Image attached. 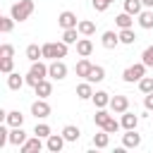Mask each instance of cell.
<instances>
[{
  "label": "cell",
  "mask_w": 153,
  "mask_h": 153,
  "mask_svg": "<svg viewBox=\"0 0 153 153\" xmlns=\"http://www.w3.org/2000/svg\"><path fill=\"white\" fill-rule=\"evenodd\" d=\"M31 12H33V0H19L10 10V14L14 17V22H26L31 17Z\"/></svg>",
  "instance_id": "cell-1"
},
{
  "label": "cell",
  "mask_w": 153,
  "mask_h": 153,
  "mask_svg": "<svg viewBox=\"0 0 153 153\" xmlns=\"http://www.w3.org/2000/svg\"><path fill=\"white\" fill-rule=\"evenodd\" d=\"M43 57H48V60H62V57H67V43L65 41L43 43Z\"/></svg>",
  "instance_id": "cell-2"
},
{
  "label": "cell",
  "mask_w": 153,
  "mask_h": 153,
  "mask_svg": "<svg viewBox=\"0 0 153 153\" xmlns=\"http://www.w3.org/2000/svg\"><path fill=\"white\" fill-rule=\"evenodd\" d=\"M45 76H48V65H43L41 60H36V62H31V69L26 72V84L29 86H36Z\"/></svg>",
  "instance_id": "cell-3"
},
{
  "label": "cell",
  "mask_w": 153,
  "mask_h": 153,
  "mask_svg": "<svg viewBox=\"0 0 153 153\" xmlns=\"http://www.w3.org/2000/svg\"><path fill=\"white\" fill-rule=\"evenodd\" d=\"M141 76H146V65H143V62H139V65H131V67H127V69L122 72V79H124L127 84H131V81H139Z\"/></svg>",
  "instance_id": "cell-4"
},
{
  "label": "cell",
  "mask_w": 153,
  "mask_h": 153,
  "mask_svg": "<svg viewBox=\"0 0 153 153\" xmlns=\"http://www.w3.org/2000/svg\"><path fill=\"white\" fill-rule=\"evenodd\" d=\"M48 76L62 81V79L67 76V65H65L62 60H50V65H48Z\"/></svg>",
  "instance_id": "cell-5"
},
{
  "label": "cell",
  "mask_w": 153,
  "mask_h": 153,
  "mask_svg": "<svg viewBox=\"0 0 153 153\" xmlns=\"http://www.w3.org/2000/svg\"><path fill=\"white\" fill-rule=\"evenodd\" d=\"M31 115H33L36 120H45V117L50 115V105H48V100H45V98L33 100V103H31Z\"/></svg>",
  "instance_id": "cell-6"
},
{
  "label": "cell",
  "mask_w": 153,
  "mask_h": 153,
  "mask_svg": "<svg viewBox=\"0 0 153 153\" xmlns=\"http://www.w3.org/2000/svg\"><path fill=\"white\" fill-rule=\"evenodd\" d=\"M108 108H110L115 115H122V112H127V110H129V98H127V96H112Z\"/></svg>",
  "instance_id": "cell-7"
},
{
  "label": "cell",
  "mask_w": 153,
  "mask_h": 153,
  "mask_svg": "<svg viewBox=\"0 0 153 153\" xmlns=\"http://www.w3.org/2000/svg\"><path fill=\"white\" fill-rule=\"evenodd\" d=\"M38 151H43V141H41V136H36V134L19 146V153H38Z\"/></svg>",
  "instance_id": "cell-8"
},
{
  "label": "cell",
  "mask_w": 153,
  "mask_h": 153,
  "mask_svg": "<svg viewBox=\"0 0 153 153\" xmlns=\"http://www.w3.org/2000/svg\"><path fill=\"white\" fill-rule=\"evenodd\" d=\"M57 24H60L62 29H76V26H79L76 14H74V12H69V10H65V12H60V14H57Z\"/></svg>",
  "instance_id": "cell-9"
},
{
  "label": "cell",
  "mask_w": 153,
  "mask_h": 153,
  "mask_svg": "<svg viewBox=\"0 0 153 153\" xmlns=\"http://www.w3.org/2000/svg\"><path fill=\"white\" fill-rule=\"evenodd\" d=\"M65 141H67V139H65L62 134H50V136L45 139V148H48L50 153H60V151L65 148Z\"/></svg>",
  "instance_id": "cell-10"
},
{
  "label": "cell",
  "mask_w": 153,
  "mask_h": 153,
  "mask_svg": "<svg viewBox=\"0 0 153 153\" xmlns=\"http://www.w3.org/2000/svg\"><path fill=\"white\" fill-rule=\"evenodd\" d=\"M122 146L124 148H139L141 134H136V129H127V134H122Z\"/></svg>",
  "instance_id": "cell-11"
},
{
  "label": "cell",
  "mask_w": 153,
  "mask_h": 153,
  "mask_svg": "<svg viewBox=\"0 0 153 153\" xmlns=\"http://www.w3.org/2000/svg\"><path fill=\"white\" fill-rule=\"evenodd\" d=\"M93 86H91V81H81L79 86H76V98L79 100H91L93 98Z\"/></svg>",
  "instance_id": "cell-12"
},
{
  "label": "cell",
  "mask_w": 153,
  "mask_h": 153,
  "mask_svg": "<svg viewBox=\"0 0 153 153\" xmlns=\"http://www.w3.org/2000/svg\"><path fill=\"white\" fill-rule=\"evenodd\" d=\"M100 43H103V48H108V50L117 48V43H120V33H115V31H105V33L100 36Z\"/></svg>",
  "instance_id": "cell-13"
},
{
  "label": "cell",
  "mask_w": 153,
  "mask_h": 153,
  "mask_svg": "<svg viewBox=\"0 0 153 153\" xmlns=\"http://www.w3.org/2000/svg\"><path fill=\"white\" fill-rule=\"evenodd\" d=\"M76 53H79L81 57H88V55L93 53V43L88 41V36H84V38L76 41Z\"/></svg>",
  "instance_id": "cell-14"
},
{
  "label": "cell",
  "mask_w": 153,
  "mask_h": 153,
  "mask_svg": "<svg viewBox=\"0 0 153 153\" xmlns=\"http://www.w3.org/2000/svg\"><path fill=\"white\" fill-rule=\"evenodd\" d=\"M24 84H26V76H19L17 72H10V74H7V88H12V91H19Z\"/></svg>",
  "instance_id": "cell-15"
},
{
  "label": "cell",
  "mask_w": 153,
  "mask_h": 153,
  "mask_svg": "<svg viewBox=\"0 0 153 153\" xmlns=\"http://www.w3.org/2000/svg\"><path fill=\"white\" fill-rule=\"evenodd\" d=\"M74 69H76V76H84V79H86V76L91 74V69H93V62H91V60H86V57H81V60L76 62V67H74Z\"/></svg>",
  "instance_id": "cell-16"
},
{
  "label": "cell",
  "mask_w": 153,
  "mask_h": 153,
  "mask_svg": "<svg viewBox=\"0 0 153 153\" xmlns=\"http://www.w3.org/2000/svg\"><path fill=\"white\" fill-rule=\"evenodd\" d=\"M33 91H36L38 98H48V96L53 93V84H50L48 79H43V81H38V84L33 86Z\"/></svg>",
  "instance_id": "cell-17"
},
{
  "label": "cell",
  "mask_w": 153,
  "mask_h": 153,
  "mask_svg": "<svg viewBox=\"0 0 153 153\" xmlns=\"http://www.w3.org/2000/svg\"><path fill=\"white\" fill-rule=\"evenodd\" d=\"M110 98H112V96H110L108 91H96L91 100H93L96 108H108V105H110Z\"/></svg>",
  "instance_id": "cell-18"
},
{
  "label": "cell",
  "mask_w": 153,
  "mask_h": 153,
  "mask_svg": "<svg viewBox=\"0 0 153 153\" xmlns=\"http://www.w3.org/2000/svg\"><path fill=\"white\" fill-rule=\"evenodd\" d=\"M120 122H122V129L127 131V129H136L139 117H136L134 112H129V110H127V112H122V120H120Z\"/></svg>",
  "instance_id": "cell-19"
},
{
  "label": "cell",
  "mask_w": 153,
  "mask_h": 153,
  "mask_svg": "<svg viewBox=\"0 0 153 153\" xmlns=\"http://www.w3.org/2000/svg\"><path fill=\"white\" fill-rule=\"evenodd\" d=\"M26 141V131L22 129V127H12V131H10V143L12 146H22Z\"/></svg>",
  "instance_id": "cell-20"
},
{
  "label": "cell",
  "mask_w": 153,
  "mask_h": 153,
  "mask_svg": "<svg viewBox=\"0 0 153 153\" xmlns=\"http://www.w3.org/2000/svg\"><path fill=\"white\" fill-rule=\"evenodd\" d=\"M139 26L141 29H153V10H141L139 12Z\"/></svg>",
  "instance_id": "cell-21"
},
{
  "label": "cell",
  "mask_w": 153,
  "mask_h": 153,
  "mask_svg": "<svg viewBox=\"0 0 153 153\" xmlns=\"http://www.w3.org/2000/svg\"><path fill=\"white\" fill-rule=\"evenodd\" d=\"M115 24H117L120 29H131V24H134V14H129V12L117 14V17H115Z\"/></svg>",
  "instance_id": "cell-22"
},
{
  "label": "cell",
  "mask_w": 153,
  "mask_h": 153,
  "mask_svg": "<svg viewBox=\"0 0 153 153\" xmlns=\"http://www.w3.org/2000/svg\"><path fill=\"white\" fill-rule=\"evenodd\" d=\"M110 117H112V115H110V112H108L105 108H98V110H96V115H93V122H96V124H98V127L103 129V127H105V124L110 122Z\"/></svg>",
  "instance_id": "cell-23"
},
{
  "label": "cell",
  "mask_w": 153,
  "mask_h": 153,
  "mask_svg": "<svg viewBox=\"0 0 153 153\" xmlns=\"http://www.w3.org/2000/svg\"><path fill=\"white\" fill-rule=\"evenodd\" d=\"M76 29H79V33H81V36H93V33H96V24H93L91 19H81Z\"/></svg>",
  "instance_id": "cell-24"
},
{
  "label": "cell",
  "mask_w": 153,
  "mask_h": 153,
  "mask_svg": "<svg viewBox=\"0 0 153 153\" xmlns=\"http://www.w3.org/2000/svg\"><path fill=\"white\" fill-rule=\"evenodd\" d=\"M26 57H29L31 62H36V60H41V57H43V45H36V43H31V45H26Z\"/></svg>",
  "instance_id": "cell-25"
},
{
  "label": "cell",
  "mask_w": 153,
  "mask_h": 153,
  "mask_svg": "<svg viewBox=\"0 0 153 153\" xmlns=\"http://www.w3.org/2000/svg\"><path fill=\"white\" fill-rule=\"evenodd\" d=\"M105 79V69L100 67V65H93V69H91V74L86 76V81H91V84H98V81H103Z\"/></svg>",
  "instance_id": "cell-26"
},
{
  "label": "cell",
  "mask_w": 153,
  "mask_h": 153,
  "mask_svg": "<svg viewBox=\"0 0 153 153\" xmlns=\"http://www.w3.org/2000/svg\"><path fill=\"white\" fill-rule=\"evenodd\" d=\"M5 122H7L10 127H22V124H24V115H22L19 110H12V112H7Z\"/></svg>",
  "instance_id": "cell-27"
},
{
  "label": "cell",
  "mask_w": 153,
  "mask_h": 153,
  "mask_svg": "<svg viewBox=\"0 0 153 153\" xmlns=\"http://www.w3.org/2000/svg\"><path fill=\"white\" fill-rule=\"evenodd\" d=\"M62 136H65L67 141H79L81 131H79V127H76V124H67V127L62 129Z\"/></svg>",
  "instance_id": "cell-28"
},
{
  "label": "cell",
  "mask_w": 153,
  "mask_h": 153,
  "mask_svg": "<svg viewBox=\"0 0 153 153\" xmlns=\"http://www.w3.org/2000/svg\"><path fill=\"white\" fill-rule=\"evenodd\" d=\"M108 143H110V131H100V134H93V146L96 148H108Z\"/></svg>",
  "instance_id": "cell-29"
},
{
  "label": "cell",
  "mask_w": 153,
  "mask_h": 153,
  "mask_svg": "<svg viewBox=\"0 0 153 153\" xmlns=\"http://www.w3.org/2000/svg\"><path fill=\"white\" fill-rule=\"evenodd\" d=\"M143 10V2L141 0H124V12H129V14H134V17H139V12Z\"/></svg>",
  "instance_id": "cell-30"
},
{
  "label": "cell",
  "mask_w": 153,
  "mask_h": 153,
  "mask_svg": "<svg viewBox=\"0 0 153 153\" xmlns=\"http://www.w3.org/2000/svg\"><path fill=\"white\" fill-rule=\"evenodd\" d=\"M62 41H65L67 45L76 43V41H79V29H62Z\"/></svg>",
  "instance_id": "cell-31"
},
{
  "label": "cell",
  "mask_w": 153,
  "mask_h": 153,
  "mask_svg": "<svg viewBox=\"0 0 153 153\" xmlns=\"http://www.w3.org/2000/svg\"><path fill=\"white\" fill-rule=\"evenodd\" d=\"M136 41V33H134V29H120V43H124V45H131Z\"/></svg>",
  "instance_id": "cell-32"
},
{
  "label": "cell",
  "mask_w": 153,
  "mask_h": 153,
  "mask_svg": "<svg viewBox=\"0 0 153 153\" xmlns=\"http://www.w3.org/2000/svg\"><path fill=\"white\" fill-rule=\"evenodd\" d=\"M139 91L146 96V93H153V76H141L139 79Z\"/></svg>",
  "instance_id": "cell-33"
},
{
  "label": "cell",
  "mask_w": 153,
  "mask_h": 153,
  "mask_svg": "<svg viewBox=\"0 0 153 153\" xmlns=\"http://www.w3.org/2000/svg\"><path fill=\"white\" fill-rule=\"evenodd\" d=\"M14 29V17L10 14V17H0V31L2 33H10Z\"/></svg>",
  "instance_id": "cell-34"
},
{
  "label": "cell",
  "mask_w": 153,
  "mask_h": 153,
  "mask_svg": "<svg viewBox=\"0 0 153 153\" xmlns=\"http://www.w3.org/2000/svg\"><path fill=\"white\" fill-rule=\"evenodd\" d=\"M33 134H36V136H41V139H48L53 131H50V127H48L45 122H41V124H36V127H33Z\"/></svg>",
  "instance_id": "cell-35"
},
{
  "label": "cell",
  "mask_w": 153,
  "mask_h": 153,
  "mask_svg": "<svg viewBox=\"0 0 153 153\" xmlns=\"http://www.w3.org/2000/svg\"><path fill=\"white\" fill-rule=\"evenodd\" d=\"M141 62H143L146 67H153V45H148V48L141 53Z\"/></svg>",
  "instance_id": "cell-36"
},
{
  "label": "cell",
  "mask_w": 153,
  "mask_h": 153,
  "mask_svg": "<svg viewBox=\"0 0 153 153\" xmlns=\"http://www.w3.org/2000/svg\"><path fill=\"white\" fill-rule=\"evenodd\" d=\"M112 2H115V0H91V5H93V10H96V12H105Z\"/></svg>",
  "instance_id": "cell-37"
},
{
  "label": "cell",
  "mask_w": 153,
  "mask_h": 153,
  "mask_svg": "<svg viewBox=\"0 0 153 153\" xmlns=\"http://www.w3.org/2000/svg\"><path fill=\"white\" fill-rule=\"evenodd\" d=\"M12 67H14V60H12V57H2V60H0V72H2V74H10Z\"/></svg>",
  "instance_id": "cell-38"
},
{
  "label": "cell",
  "mask_w": 153,
  "mask_h": 153,
  "mask_svg": "<svg viewBox=\"0 0 153 153\" xmlns=\"http://www.w3.org/2000/svg\"><path fill=\"white\" fill-rule=\"evenodd\" d=\"M120 127H122V122H117L115 117H110V122H108L103 129H105V131H110V134H115V131H120Z\"/></svg>",
  "instance_id": "cell-39"
},
{
  "label": "cell",
  "mask_w": 153,
  "mask_h": 153,
  "mask_svg": "<svg viewBox=\"0 0 153 153\" xmlns=\"http://www.w3.org/2000/svg\"><path fill=\"white\" fill-rule=\"evenodd\" d=\"M0 57H14V48L10 43H2L0 45Z\"/></svg>",
  "instance_id": "cell-40"
},
{
  "label": "cell",
  "mask_w": 153,
  "mask_h": 153,
  "mask_svg": "<svg viewBox=\"0 0 153 153\" xmlns=\"http://www.w3.org/2000/svg\"><path fill=\"white\" fill-rule=\"evenodd\" d=\"M143 108H146V110H153V93H146V98H143Z\"/></svg>",
  "instance_id": "cell-41"
},
{
  "label": "cell",
  "mask_w": 153,
  "mask_h": 153,
  "mask_svg": "<svg viewBox=\"0 0 153 153\" xmlns=\"http://www.w3.org/2000/svg\"><path fill=\"white\" fill-rule=\"evenodd\" d=\"M143 2V7H148V10H153V0H141Z\"/></svg>",
  "instance_id": "cell-42"
}]
</instances>
